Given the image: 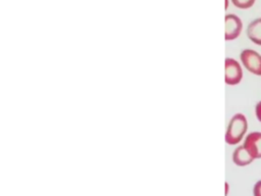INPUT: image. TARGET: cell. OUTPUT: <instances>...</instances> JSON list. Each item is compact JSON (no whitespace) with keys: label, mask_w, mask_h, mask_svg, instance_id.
<instances>
[{"label":"cell","mask_w":261,"mask_h":196,"mask_svg":"<svg viewBox=\"0 0 261 196\" xmlns=\"http://www.w3.org/2000/svg\"><path fill=\"white\" fill-rule=\"evenodd\" d=\"M248 131V120L243 113H236L228 121L225 132V142L228 145H237L245 139Z\"/></svg>","instance_id":"cell-1"},{"label":"cell","mask_w":261,"mask_h":196,"mask_svg":"<svg viewBox=\"0 0 261 196\" xmlns=\"http://www.w3.org/2000/svg\"><path fill=\"white\" fill-rule=\"evenodd\" d=\"M243 66L255 76L261 77V54L253 49H244L240 53Z\"/></svg>","instance_id":"cell-2"},{"label":"cell","mask_w":261,"mask_h":196,"mask_svg":"<svg viewBox=\"0 0 261 196\" xmlns=\"http://www.w3.org/2000/svg\"><path fill=\"white\" fill-rule=\"evenodd\" d=\"M224 69V82L226 85L236 86L242 82L243 68L239 61L229 57L225 58Z\"/></svg>","instance_id":"cell-3"},{"label":"cell","mask_w":261,"mask_h":196,"mask_svg":"<svg viewBox=\"0 0 261 196\" xmlns=\"http://www.w3.org/2000/svg\"><path fill=\"white\" fill-rule=\"evenodd\" d=\"M225 21V33H224V38L226 41H232L237 39L243 29V22L241 18L236 15V14H226L224 17Z\"/></svg>","instance_id":"cell-4"},{"label":"cell","mask_w":261,"mask_h":196,"mask_svg":"<svg viewBox=\"0 0 261 196\" xmlns=\"http://www.w3.org/2000/svg\"><path fill=\"white\" fill-rule=\"evenodd\" d=\"M243 146L254 159L261 158V132H251L245 139Z\"/></svg>","instance_id":"cell-5"},{"label":"cell","mask_w":261,"mask_h":196,"mask_svg":"<svg viewBox=\"0 0 261 196\" xmlns=\"http://www.w3.org/2000/svg\"><path fill=\"white\" fill-rule=\"evenodd\" d=\"M232 162L238 166H246L251 164L255 159L251 156V154L246 150V148L243 145L238 146L231 156Z\"/></svg>","instance_id":"cell-6"},{"label":"cell","mask_w":261,"mask_h":196,"mask_svg":"<svg viewBox=\"0 0 261 196\" xmlns=\"http://www.w3.org/2000/svg\"><path fill=\"white\" fill-rule=\"evenodd\" d=\"M247 37L254 44L261 46V17L255 18L248 24Z\"/></svg>","instance_id":"cell-7"},{"label":"cell","mask_w":261,"mask_h":196,"mask_svg":"<svg viewBox=\"0 0 261 196\" xmlns=\"http://www.w3.org/2000/svg\"><path fill=\"white\" fill-rule=\"evenodd\" d=\"M232 2V4L241 9H248L250 7H252L255 3L256 0H230Z\"/></svg>","instance_id":"cell-8"},{"label":"cell","mask_w":261,"mask_h":196,"mask_svg":"<svg viewBox=\"0 0 261 196\" xmlns=\"http://www.w3.org/2000/svg\"><path fill=\"white\" fill-rule=\"evenodd\" d=\"M253 196H261V180L255 183L253 187Z\"/></svg>","instance_id":"cell-9"},{"label":"cell","mask_w":261,"mask_h":196,"mask_svg":"<svg viewBox=\"0 0 261 196\" xmlns=\"http://www.w3.org/2000/svg\"><path fill=\"white\" fill-rule=\"evenodd\" d=\"M255 115L256 118L261 122V101H259L255 106Z\"/></svg>","instance_id":"cell-10"},{"label":"cell","mask_w":261,"mask_h":196,"mask_svg":"<svg viewBox=\"0 0 261 196\" xmlns=\"http://www.w3.org/2000/svg\"><path fill=\"white\" fill-rule=\"evenodd\" d=\"M225 189H226V192H225V195H227V193H228V184L227 183H225Z\"/></svg>","instance_id":"cell-11"},{"label":"cell","mask_w":261,"mask_h":196,"mask_svg":"<svg viewBox=\"0 0 261 196\" xmlns=\"http://www.w3.org/2000/svg\"><path fill=\"white\" fill-rule=\"evenodd\" d=\"M228 6V0H225V9H227Z\"/></svg>","instance_id":"cell-12"}]
</instances>
